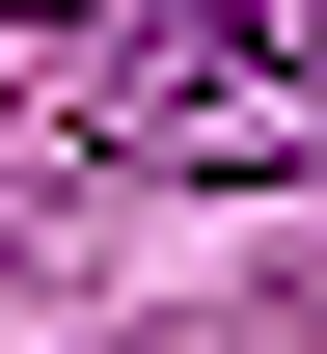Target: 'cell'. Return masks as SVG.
<instances>
[{
  "instance_id": "1",
  "label": "cell",
  "mask_w": 327,
  "mask_h": 354,
  "mask_svg": "<svg viewBox=\"0 0 327 354\" xmlns=\"http://www.w3.org/2000/svg\"><path fill=\"white\" fill-rule=\"evenodd\" d=\"M28 55L109 136H191V164H273V136L327 109V28H300V0H55Z\"/></svg>"
}]
</instances>
